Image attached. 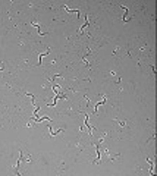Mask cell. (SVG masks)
I'll return each mask as SVG.
<instances>
[{"mask_svg":"<svg viewBox=\"0 0 157 176\" xmlns=\"http://www.w3.org/2000/svg\"><path fill=\"white\" fill-rule=\"evenodd\" d=\"M115 122H116L115 126L120 134H126L129 131V122H126V120H115Z\"/></svg>","mask_w":157,"mask_h":176,"instance_id":"cell-1","label":"cell"},{"mask_svg":"<svg viewBox=\"0 0 157 176\" xmlns=\"http://www.w3.org/2000/svg\"><path fill=\"white\" fill-rule=\"evenodd\" d=\"M50 53V47H47V50L46 51H43V53H40V56H38V63H37V66H41V59L46 56V54H49Z\"/></svg>","mask_w":157,"mask_h":176,"instance_id":"cell-2","label":"cell"},{"mask_svg":"<svg viewBox=\"0 0 157 176\" xmlns=\"http://www.w3.org/2000/svg\"><path fill=\"white\" fill-rule=\"evenodd\" d=\"M49 128H50V137H56V135H59V134L65 132V129H57V131H53V129H52V125H50V123H49Z\"/></svg>","mask_w":157,"mask_h":176,"instance_id":"cell-3","label":"cell"}]
</instances>
